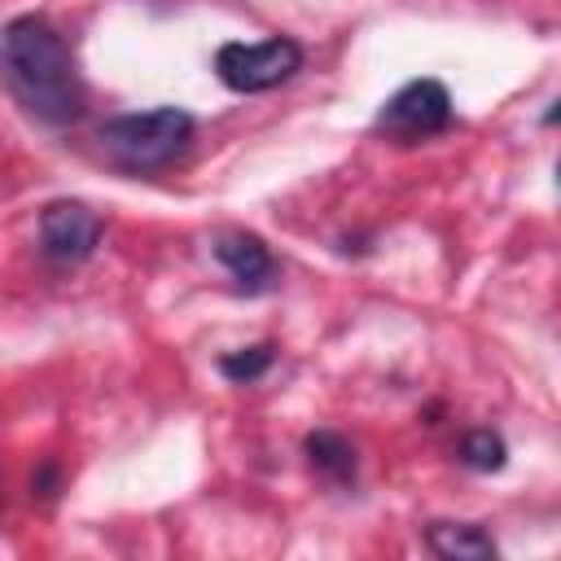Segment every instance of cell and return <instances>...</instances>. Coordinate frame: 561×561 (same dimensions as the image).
I'll use <instances>...</instances> for the list:
<instances>
[{"mask_svg": "<svg viewBox=\"0 0 561 561\" xmlns=\"http://www.w3.org/2000/svg\"><path fill=\"white\" fill-rule=\"evenodd\" d=\"M456 451H460V465H469V469H478V473H500V469L508 465V443H504L491 425L469 430Z\"/></svg>", "mask_w": 561, "mask_h": 561, "instance_id": "obj_9", "label": "cell"}, {"mask_svg": "<svg viewBox=\"0 0 561 561\" xmlns=\"http://www.w3.org/2000/svg\"><path fill=\"white\" fill-rule=\"evenodd\" d=\"M101 232H105V224L88 202L57 197L39 210V254L57 267L88 263L101 245Z\"/></svg>", "mask_w": 561, "mask_h": 561, "instance_id": "obj_5", "label": "cell"}, {"mask_svg": "<svg viewBox=\"0 0 561 561\" xmlns=\"http://www.w3.org/2000/svg\"><path fill=\"white\" fill-rule=\"evenodd\" d=\"M210 254L237 280L241 294H267L276 285V259H272L267 241L250 228H219L210 241Z\"/></svg>", "mask_w": 561, "mask_h": 561, "instance_id": "obj_6", "label": "cell"}, {"mask_svg": "<svg viewBox=\"0 0 561 561\" xmlns=\"http://www.w3.org/2000/svg\"><path fill=\"white\" fill-rule=\"evenodd\" d=\"M0 66L18 101L53 127H66L83 118L88 92L75 70L70 44L44 13H22L0 31Z\"/></svg>", "mask_w": 561, "mask_h": 561, "instance_id": "obj_1", "label": "cell"}, {"mask_svg": "<svg viewBox=\"0 0 561 561\" xmlns=\"http://www.w3.org/2000/svg\"><path fill=\"white\" fill-rule=\"evenodd\" d=\"M272 364H276V346H272V342H254V346H241V351L219 355L215 368H219L232 386H250V381H259Z\"/></svg>", "mask_w": 561, "mask_h": 561, "instance_id": "obj_10", "label": "cell"}, {"mask_svg": "<svg viewBox=\"0 0 561 561\" xmlns=\"http://www.w3.org/2000/svg\"><path fill=\"white\" fill-rule=\"evenodd\" d=\"M307 53L298 39L289 35H267V39H228L215 48V79L228 88V92H241V96H259V92H272L280 83H289L298 70H302Z\"/></svg>", "mask_w": 561, "mask_h": 561, "instance_id": "obj_3", "label": "cell"}, {"mask_svg": "<svg viewBox=\"0 0 561 561\" xmlns=\"http://www.w3.org/2000/svg\"><path fill=\"white\" fill-rule=\"evenodd\" d=\"M302 456H307V465H311L324 482H333V486H355V478H359L355 443H351L346 434H337V430H311V434L302 438Z\"/></svg>", "mask_w": 561, "mask_h": 561, "instance_id": "obj_8", "label": "cell"}, {"mask_svg": "<svg viewBox=\"0 0 561 561\" xmlns=\"http://www.w3.org/2000/svg\"><path fill=\"white\" fill-rule=\"evenodd\" d=\"M425 548L443 561H495L500 543L482 522H430L425 526Z\"/></svg>", "mask_w": 561, "mask_h": 561, "instance_id": "obj_7", "label": "cell"}, {"mask_svg": "<svg viewBox=\"0 0 561 561\" xmlns=\"http://www.w3.org/2000/svg\"><path fill=\"white\" fill-rule=\"evenodd\" d=\"M57 491H61V465H57L53 456H44V460L35 465V473H31V495L53 500Z\"/></svg>", "mask_w": 561, "mask_h": 561, "instance_id": "obj_11", "label": "cell"}, {"mask_svg": "<svg viewBox=\"0 0 561 561\" xmlns=\"http://www.w3.org/2000/svg\"><path fill=\"white\" fill-rule=\"evenodd\" d=\"M197 131V118L180 105H153L140 114H118L96 127L101 153L123 171H162L171 167Z\"/></svg>", "mask_w": 561, "mask_h": 561, "instance_id": "obj_2", "label": "cell"}, {"mask_svg": "<svg viewBox=\"0 0 561 561\" xmlns=\"http://www.w3.org/2000/svg\"><path fill=\"white\" fill-rule=\"evenodd\" d=\"M456 123V105L443 79H408L399 92H390L373 118V131L394 145H416Z\"/></svg>", "mask_w": 561, "mask_h": 561, "instance_id": "obj_4", "label": "cell"}]
</instances>
